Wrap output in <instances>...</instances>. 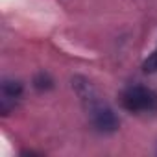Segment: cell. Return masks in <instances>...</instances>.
I'll return each mask as SVG.
<instances>
[{"label":"cell","mask_w":157,"mask_h":157,"mask_svg":"<svg viewBox=\"0 0 157 157\" xmlns=\"http://www.w3.org/2000/svg\"><path fill=\"white\" fill-rule=\"evenodd\" d=\"M22 96V85L15 80H4L0 85V111L2 115H10V111L17 105Z\"/></svg>","instance_id":"obj_3"},{"label":"cell","mask_w":157,"mask_h":157,"mask_svg":"<svg viewBox=\"0 0 157 157\" xmlns=\"http://www.w3.org/2000/svg\"><path fill=\"white\" fill-rule=\"evenodd\" d=\"M33 85H35V89H39V91H48V89H52V78H50L48 74L41 72V74L35 76Z\"/></svg>","instance_id":"obj_4"},{"label":"cell","mask_w":157,"mask_h":157,"mask_svg":"<svg viewBox=\"0 0 157 157\" xmlns=\"http://www.w3.org/2000/svg\"><path fill=\"white\" fill-rule=\"evenodd\" d=\"M118 100L120 105L129 113H157V93L150 87L129 85L120 93Z\"/></svg>","instance_id":"obj_2"},{"label":"cell","mask_w":157,"mask_h":157,"mask_svg":"<svg viewBox=\"0 0 157 157\" xmlns=\"http://www.w3.org/2000/svg\"><path fill=\"white\" fill-rule=\"evenodd\" d=\"M72 83H74V89H76L78 96H80V100L83 102V105H85V109H87V113L91 117L93 126L100 133L117 131L118 129V118L113 113V109L100 100V96H98L96 89L93 87V83L89 80H85V78H76Z\"/></svg>","instance_id":"obj_1"}]
</instances>
